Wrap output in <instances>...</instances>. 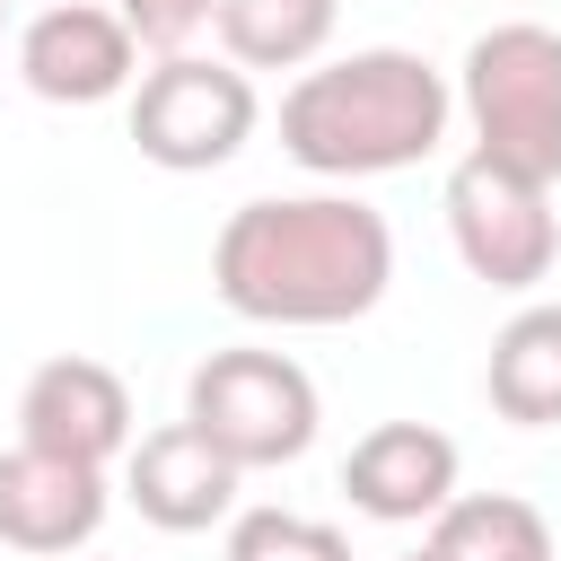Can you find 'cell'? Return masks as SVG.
I'll return each instance as SVG.
<instances>
[{"instance_id": "cell-1", "label": "cell", "mask_w": 561, "mask_h": 561, "mask_svg": "<svg viewBox=\"0 0 561 561\" xmlns=\"http://www.w3.org/2000/svg\"><path fill=\"white\" fill-rule=\"evenodd\" d=\"M394 280V228L359 193L237 202L210 245V289L245 324H351Z\"/></svg>"}, {"instance_id": "cell-2", "label": "cell", "mask_w": 561, "mask_h": 561, "mask_svg": "<svg viewBox=\"0 0 561 561\" xmlns=\"http://www.w3.org/2000/svg\"><path fill=\"white\" fill-rule=\"evenodd\" d=\"M447 123H456L447 70L403 53V44H359V53L307 61L280 96V149L307 175H333V184L403 175V167L438 158Z\"/></svg>"}, {"instance_id": "cell-3", "label": "cell", "mask_w": 561, "mask_h": 561, "mask_svg": "<svg viewBox=\"0 0 561 561\" xmlns=\"http://www.w3.org/2000/svg\"><path fill=\"white\" fill-rule=\"evenodd\" d=\"M456 105L473 123V158L526 175V184H561V35L535 18H500L465 44L456 70Z\"/></svg>"}, {"instance_id": "cell-4", "label": "cell", "mask_w": 561, "mask_h": 561, "mask_svg": "<svg viewBox=\"0 0 561 561\" xmlns=\"http://www.w3.org/2000/svg\"><path fill=\"white\" fill-rule=\"evenodd\" d=\"M316 377L289 359V351H210L193 377H184V430H202L237 473H263V465H298L316 447Z\"/></svg>"}, {"instance_id": "cell-5", "label": "cell", "mask_w": 561, "mask_h": 561, "mask_svg": "<svg viewBox=\"0 0 561 561\" xmlns=\"http://www.w3.org/2000/svg\"><path fill=\"white\" fill-rule=\"evenodd\" d=\"M263 123V96L237 61H202V53H167L158 70H140L131 88V149L167 175H210L228 167Z\"/></svg>"}, {"instance_id": "cell-6", "label": "cell", "mask_w": 561, "mask_h": 561, "mask_svg": "<svg viewBox=\"0 0 561 561\" xmlns=\"http://www.w3.org/2000/svg\"><path fill=\"white\" fill-rule=\"evenodd\" d=\"M447 237H456V263L482 280V289H543L552 263H561V219H552V184H526L491 158H456L447 167Z\"/></svg>"}, {"instance_id": "cell-7", "label": "cell", "mask_w": 561, "mask_h": 561, "mask_svg": "<svg viewBox=\"0 0 561 561\" xmlns=\"http://www.w3.org/2000/svg\"><path fill=\"white\" fill-rule=\"evenodd\" d=\"M18 447H44V456H70V465L105 473L114 456H131V386L88 351L44 359L18 386Z\"/></svg>"}, {"instance_id": "cell-8", "label": "cell", "mask_w": 561, "mask_h": 561, "mask_svg": "<svg viewBox=\"0 0 561 561\" xmlns=\"http://www.w3.org/2000/svg\"><path fill=\"white\" fill-rule=\"evenodd\" d=\"M131 70H140V44L96 0H53L18 26V79L44 105H105L131 88Z\"/></svg>"}, {"instance_id": "cell-9", "label": "cell", "mask_w": 561, "mask_h": 561, "mask_svg": "<svg viewBox=\"0 0 561 561\" xmlns=\"http://www.w3.org/2000/svg\"><path fill=\"white\" fill-rule=\"evenodd\" d=\"M456 473H465V456H456V438L430 430V421H377V430L342 456V491H351V508L377 517V526H430V517L456 500Z\"/></svg>"}, {"instance_id": "cell-10", "label": "cell", "mask_w": 561, "mask_h": 561, "mask_svg": "<svg viewBox=\"0 0 561 561\" xmlns=\"http://www.w3.org/2000/svg\"><path fill=\"white\" fill-rule=\"evenodd\" d=\"M114 491L96 465H70V456H44V447H9L0 456V543L9 552H35V561H61L79 543H96Z\"/></svg>"}, {"instance_id": "cell-11", "label": "cell", "mask_w": 561, "mask_h": 561, "mask_svg": "<svg viewBox=\"0 0 561 561\" xmlns=\"http://www.w3.org/2000/svg\"><path fill=\"white\" fill-rule=\"evenodd\" d=\"M237 482H245V473H237L202 430H184V421L131 438V456H123V500H131L158 535L228 526V517H237Z\"/></svg>"}, {"instance_id": "cell-12", "label": "cell", "mask_w": 561, "mask_h": 561, "mask_svg": "<svg viewBox=\"0 0 561 561\" xmlns=\"http://www.w3.org/2000/svg\"><path fill=\"white\" fill-rule=\"evenodd\" d=\"M482 394H491V412L517 421V430H552V421H561V298H526V307L491 333Z\"/></svg>"}, {"instance_id": "cell-13", "label": "cell", "mask_w": 561, "mask_h": 561, "mask_svg": "<svg viewBox=\"0 0 561 561\" xmlns=\"http://www.w3.org/2000/svg\"><path fill=\"white\" fill-rule=\"evenodd\" d=\"M210 26L237 70H307V61H324L342 0H219Z\"/></svg>"}, {"instance_id": "cell-14", "label": "cell", "mask_w": 561, "mask_h": 561, "mask_svg": "<svg viewBox=\"0 0 561 561\" xmlns=\"http://www.w3.org/2000/svg\"><path fill=\"white\" fill-rule=\"evenodd\" d=\"M430 561H552V517L517 491H456L430 517Z\"/></svg>"}, {"instance_id": "cell-15", "label": "cell", "mask_w": 561, "mask_h": 561, "mask_svg": "<svg viewBox=\"0 0 561 561\" xmlns=\"http://www.w3.org/2000/svg\"><path fill=\"white\" fill-rule=\"evenodd\" d=\"M228 561H351V535L298 508H245L228 517Z\"/></svg>"}, {"instance_id": "cell-16", "label": "cell", "mask_w": 561, "mask_h": 561, "mask_svg": "<svg viewBox=\"0 0 561 561\" xmlns=\"http://www.w3.org/2000/svg\"><path fill=\"white\" fill-rule=\"evenodd\" d=\"M219 0H114V18L131 26V44H158V53H184L202 26H210Z\"/></svg>"}, {"instance_id": "cell-17", "label": "cell", "mask_w": 561, "mask_h": 561, "mask_svg": "<svg viewBox=\"0 0 561 561\" xmlns=\"http://www.w3.org/2000/svg\"><path fill=\"white\" fill-rule=\"evenodd\" d=\"M0 35H9V0H0Z\"/></svg>"}, {"instance_id": "cell-18", "label": "cell", "mask_w": 561, "mask_h": 561, "mask_svg": "<svg viewBox=\"0 0 561 561\" xmlns=\"http://www.w3.org/2000/svg\"><path fill=\"white\" fill-rule=\"evenodd\" d=\"M403 561H430V552H403Z\"/></svg>"}]
</instances>
